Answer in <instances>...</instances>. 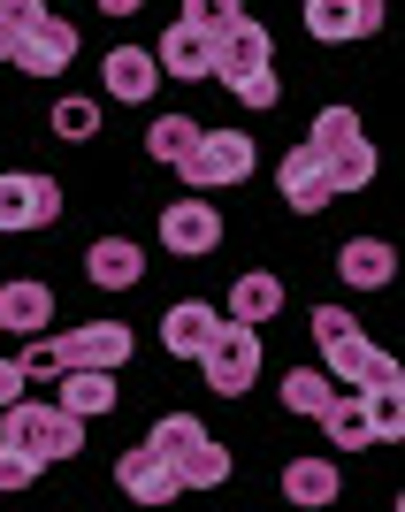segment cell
I'll use <instances>...</instances> for the list:
<instances>
[{
	"label": "cell",
	"instance_id": "cell-1",
	"mask_svg": "<svg viewBox=\"0 0 405 512\" xmlns=\"http://www.w3.org/2000/svg\"><path fill=\"white\" fill-rule=\"evenodd\" d=\"M0 444H23L39 467H62L85 451V421L69 406H39V398H16V406H0Z\"/></svg>",
	"mask_w": 405,
	"mask_h": 512
},
{
	"label": "cell",
	"instance_id": "cell-2",
	"mask_svg": "<svg viewBox=\"0 0 405 512\" xmlns=\"http://www.w3.org/2000/svg\"><path fill=\"white\" fill-rule=\"evenodd\" d=\"M199 375H207L214 398H245V390L260 383V329H245V321H222L214 329V344L199 352Z\"/></svg>",
	"mask_w": 405,
	"mask_h": 512
},
{
	"label": "cell",
	"instance_id": "cell-3",
	"mask_svg": "<svg viewBox=\"0 0 405 512\" xmlns=\"http://www.w3.org/2000/svg\"><path fill=\"white\" fill-rule=\"evenodd\" d=\"M253 138H245V130H199V146H192V161H184V169L176 176H192L199 192H230V184H245V176H253Z\"/></svg>",
	"mask_w": 405,
	"mask_h": 512
},
{
	"label": "cell",
	"instance_id": "cell-4",
	"mask_svg": "<svg viewBox=\"0 0 405 512\" xmlns=\"http://www.w3.org/2000/svg\"><path fill=\"white\" fill-rule=\"evenodd\" d=\"M62 214V184L46 169H8L0 176V237H23V230H46Z\"/></svg>",
	"mask_w": 405,
	"mask_h": 512
},
{
	"label": "cell",
	"instance_id": "cell-5",
	"mask_svg": "<svg viewBox=\"0 0 405 512\" xmlns=\"http://www.w3.org/2000/svg\"><path fill=\"white\" fill-rule=\"evenodd\" d=\"M321 360H329V375H337V383H352V390H405V367L390 360L383 344H367L360 329H352V337H337V344H321Z\"/></svg>",
	"mask_w": 405,
	"mask_h": 512
},
{
	"label": "cell",
	"instance_id": "cell-6",
	"mask_svg": "<svg viewBox=\"0 0 405 512\" xmlns=\"http://www.w3.org/2000/svg\"><path fill=\"white\" fill-rule=\"evenodd\" d=\"M390 23V0H306V31L321 46H344V39H375Z\"/></svg>",
	"mask_w": 405,
	"mask_h": 512
},
{
	"label": "cell",
	"instance_id": "cell-7",
	"mask_svg": "<svg viewBox=\"0 0 405 512\" xmlns=\"http://www.w3.org/2000/svg\"><path fill=\"white\" fill-rule=\"evenodd\" d=\"M69 62H77V31H69L62 16H39L16 39V69H23V77H62Z\"/></svg>",
	"mask_w": 405,
	"mask_h": 512
},
{
	"label": "cell",
	"instance_id": "cell-8",
	"mask_svg": "<svg viewBox=\"0 0 405 512\" xmlns=\"http://www.w3.org/2000/svg\"><path fill=\"white\" fill-rule=\"evenodd\" d=\"M161 245H169L176 260H199L222 245V214L207 207V199H176L169 214H161Z\"/></svg>",
	"mask_w": 405,
	"mask_h": 512
},
{
	"label": "cell",
	"instance_id": "cell-9",
	"mask_svg": "<svg viewBox=\"0 0 405 512\" xmlns=\"http://www.w3.org/2000/svg\"><path fill=\"white\" fill-rule=\"evenodd\" d=\"M214 77L230 85V77H245V69H268V54H276V39H268V23H253V16H237L230 31H214Z\"/></svg>",
	"mask_w": 405,
	"mask_h": 512
},
{
	"label": "cell",
	"instance_id": "cell-10",
	"mask_svg": "<svg viewBox=\"0 0 405 512\" xmlns=\"http://www.w3.org/2000/svg\"><path fill=\"white\" fill-rule=\"evenodd\" d=\"M276 192H283V207H291V214H321L329 199H337V192H329L321 153H306V146H291V153L276 161Z\"/></svg>",
	"mask_w": 405,
	"mask_h": 512
},
{
	"label": "cell",
	"instance_id": "cell-11",
	"mask_svg": "<svg viewBox=\"0 0 405 512\" xmlns=\"http://www.w3.org/2000/svg\"><path fill=\"white\" fill-rule=\"evenodd\" d=\"M100 77H107V100H123V107H146L161 92V62H153L146 46H107Z\"/></svg>",
	"mask_w": 405,
	"mask_h": 512
},
{
	"label": "cell",
	"instance_id": "cell-12",
	"mask_svg": "<svg viewBox=\"0 0 405 512\" xmlns=\"http://www.w3.org/2000/svg\"><path fill=\"white\" fill-rule=\"evenodd\" d=\"M130 321H85L62 337V367H123L130 360Z\"/></svg>",
	"mask_w": 405,
	"mask_h": 512
},
{
	"label": "cell",
	"instance_id": "cell-13",
	"mask_svg": "<svg viewBox=\"0 0 405 512\" xmlns=\"http://www.w3.org/2000/svg\"><path fill=\"white\" fill-rule=\"evenodd\" d=\"M214 329H222V306H207V299H176L161 314V344H169L176 360H199L214 344Z\"/></svg>",
	"mask_w": 405,
	"mask_h": 512
},
{
	"label": "cell",
	"instance_id": "cell-14",
	"mask_svg": "<svg viewBox=\"0 0 405 512\" xmlns=\"http://www.w3.org/2000/svg\"><path fill=\"white\" fill-rule=\"evenodd\" d=\"M337 276H344V291H390L398 245H390V237H352V245L337 253Z\"/></svg>",
	"mask_w": 405,
	"mask_h": 512
},
{
	"label": "cell",
	"instance_id": "cell-15",
	"mask_svg": "<svg viewBox=\"0 0 405 512\" xmlns=\"http://www.w3.org/2000/svg\"><path fill=\"white\" fill-rule=\"evenodd\" d=\"M85 276L100 283V291H130V283L146 276V245H138V237H92L85 245Z\"/></svg>",
	"mask_w": 405,
	"mask_h": 512
},
{
	"label": "cell",
	"instance_id": "cell-16",
	"mask_svg": "<svg viewBox=\"0 0 405 512\" xmlns=\"http://www.w3.org/2000/svg\"><path fill=\"white\" fill-rule=\"evenodd\" d=\"M115 482H123V497H130V505H169V497L184 490V482H176V467H169V459H153L146 444L115 459Z\"/></svg>",
	"mask_w": 405,
	"mask_h": 512
},
{
	"label": "cell",
	"instance_id": "cell-17",
	"mask_svg": "<svg viewBox=\"0 0 405 512\" xmlns=\"http://www.w3.org/2000/svg\"><path fill=\"white\" fill-rule=\"evenodd\" d=\"M153 62H161V77L199 85V77H214V46H207V31H192V23H169L161 46H153Z\"/></svg>",
	"mask_w": 405,
	"mask_h": 512
},
{
	"label": "cell",
	"instance_id": "cell-18",
	"mask_svg": "<svg viewBox=\"0 0 405 512\" xmlns=\"http://www.w3.org/2000/svg\"><path fill=\"white\" fill-rule=\"evenodd\" d=\"M46 321H54V291H46L39 276L0 283V329H8V337H39Z\"/></svg>",
	"mask_w": 405,
	"mask_h": 512
},
{
	"label": "cell",
	"instance_id": "cell-19",
	"mask_svg": "<svg viewBox=\"0 0 405 512\" xmlns=\"http://www.w3.org/2000/svg\"><path fill=\"white\" fill-rule=\"evenodd\" d=\"M283 314V276H268V268H253V276L230 283V306H222V321H245V329H260V321Z\"/></svg>",
	"mask_w": 405,
	"mask_h": 512
},
{
	"label": "cell",
	"instance_id": "cell-20",
	"mask_svg": "<svg viewBox=\"0 0 405 512\" xmlns=\"http://www.w3.org/2000/svg\"><path fill=\"white\" fill-rule=\"evenodd\" d=\"M62 406L77 413V421L115 413V367H62Z\"/></svg>",
	"mask_w": 405,
	"mask_h": 512
},
{
	"label": "cell",
	"instance_id": "cell-21",
	"mask_svg": "<svg viewBox=\"0 0 405 512\" xmlns=\"http://www.w3.org/2000/svg\"><path fill=\"white\" fill-rule=\"evenodd\" d=\"M314 421L329 428V444H337V451H367V444H375V428H367V398H360V390H344V398L329 390V406H321Z\"/></svg>",
	"mask_w": 405,
	"mask_h": 512
},
{
	"label": "cell",
	"instance_id": "cell-22",
	"mask_svg": "<svg viewBox=\"0 0 405 512\" xmlns=\"http://www.w3.org/2000/svg\"><path fill=\"white\" fill-rule=\"evenodd\" d=\"M337 490H344V474L329 459H291L283 467V497L291 505H337Z\"/></svg>",
	"mask_w": 405,
	"mask_h": 512
},
{
	"label": "cell",
	"instance_id": "cell-23",
	"mask_svg": "<svg viewBox=\"0 0 405 512\" xmlns=\"http://www.w3.org/2000/svg\"><path fill=\"white\" fill-rule=\"evenodd\" d=\"M321 169H329V192H367V184H375V146H367V138H344L337 153H321Z\"/></svg>",
	"mask_w": 405,
	"mask_h": 512
},
{
	"label": "cell",
	"instance_id": "cell-24",
	"mask_svg": "<svg viewBox=\"0 0 405 512\" xmlns=\"http://www.w3.org/2000/svg\"><path fill=\"white\" fill-rule=\"evenodd\" d=\"M176 482H184V490H222V482H230V451L214 444V436H199V444L176 459Z\"/></svg>",
	"mask_w": 405,
	"mask_h": 512
},
{
	"label": "cell",
	"instance_id": "cell-25",
	"mask_svg": "<svg viewBox=\"0 0 405 512\" xmlns=\"http://www.w3.org/2000/svg\"><path fill=\"white\" fill-rule=\"evenodd\" d=\"M192 146H199V123H192V115H161V123L146 130V153L161 161V169H184Z\"/></svg>",
	"mask_w": 405,
	"mask_h": 512
},
{
	"label": "cell",
	"instance_id": "cell-26",
	"mask_svg": "<svg viewBox=\"0 0 405 512\" xmlns=\"http://www.w3.org/2000/svg\"><path fill=\"white\" fill-rule=\"evenodd\" d=\"M199 436H207V428H199L192 413H161V421L146 428V451H153V459H169V467H176V459H184V451H192Z\"/></svg>",
	"mask_w": 405,
	"mask_h": 512
},
{
	"label": "cell",
	"instance_id": "cell-27",
	"mask_svg": "<svg viewBox=\"0 0 405 512\" xmlns=\"http://www.w3.org/2000/svg\"><path fill=\"white\" fill-rule=\"evenodd\" d=\"M321 406H329V375H321V367H291V375H283V413L314 421Z\"/></svg>",
	"mask_w": 405,
	"mask_h": 512
},
{
	"label": "cell",
	"instance_id": "cell-28",
	"mask_svg": "<svg viewBox=\"0 0 405 512\" xmlns=\"http://www.w3.org/2000/svg\"><path fill=\"white\" fill-rule=\"evenodd\" d=\"M230 92H237V107H245V115H276L283 77H276V62H268V69H245V77H230Z\"/></svg>",
	"mask_w": 405,
	"mask_h": 512
},
{
	"label": "cell",
	"instance_id": "cell-29",
	"mask_svg": "<svg viewBox=\"0 0 405 512\" xmlns=\"http://www.w3.org/2000/svg\"><path fill=\"white\" fill-rule=\"evenodd\" d=\"M367 398V428H375V444H398L405 436V390H360Z\"/></svg>",
	"mask_w": 405,
	"mask_h": 512
},
{
	"label": "cell",
	"instance_id": "cell-30",
	"mask_svg": "<svg viewBox=\"0 0 405 512\" xmlns=\"http://www.w3.org/2000/svg\"><path fill=\"white\" fill-rule=\"evenodd\" d=\"M344 138H360V115H352V107H321L314 130H306V153H337Z\"/></svg>",
	"mask_w": 405,
	"mask_h": 512
},
{
	"label": "cell",
	"instance_id": "cell-31",
	"mask_svg": "<svg viewBox=\"0 0 405 512\" xmlns=\"http://www.w3.org/2000/svg\"><path fill=\"white\" fill-rule=\"evenodd\" d=\"M54 138H69V146L100 138V100H54Z\"/></svg>",
	"mask_w": 405,
	"mask_h": 512
},
{
	"label": "cell",
	"instance_id": "cell-32",
	"mask_svg": "<svg viewBox=\"0 0 405 512\" xmlns=\"http://www.w3.org/2000/svg\"><path fill=\"white\" fill-rule=\"evenodd\" d=\"M237 16H245V0H184V16H176V23H192V31L214 39V31H230Z\"/></svg>",
	"mask_w": 405,
	"mask_h": 512
},
{
	"label": "cell",
	"instance_id": "cell-33",
	"mask_svg": "<svg viewBox=\"0 0 405 512\" xmlns=\"http://www.w3.org/2000/svg\"><path fill=\"white\" fill-rule=\"evenodd\" d=\"M31 482H39V459L23 444H0V490H31Z\"/></svg>",
	"mask_w": 405,
	"mask_h": 512
},
{
	"label": "cell",
	"instance_id": "cell-34",
	"mask_svg": "<svg viewBox=\"0 0 405 512\" xmlns=\"http://www.w3.org/2000/svg\"><path fill=\"white\" fill-rule=\"evenodd\" d=\"M23 375H62V337H31L23 344Z\"/></svg>",
	"mask_w": 405,
	"mask_h": 512
},
{
	"label": "cell",
	"instance_id": "cell-35",
	"mask_svg": "<svg viewBox=\"0 0 405 512\" xmlns=\"http://www.w3.org/2000/svg\"><path fill=\"white\" fill-rule=\"evenodd\" d=\"M360 321H352V306H314V344H337V337H352Z\"/></svg>",
	"mask_w": 405,
	"mask_h": 512
},
{
	"label": "cell",
	"instance_id": "cell-36",
	"mask_svg": "<svg viewBox=\"0 0 405 512\" xmlns=\"http://www.w3.org/2000/svg\"><path fill=\"white\" fill-rule=\"evenodd\" d=\"M39 16H46V0H0V23H16V31H31Z\"/></svg>",
	"mask_w": 405,
	"mask_h": 512
},
{
	"label": "cell",
	"instance_id": "cell-37",
	"mask_svg": "<svg viewBox=\"0 0 405 512\" xmlns=\"http://www.w3.org/2000/svg\"><path fill=\"white\" fill-rule=\"evenodd\" d=\"M23 398V360H0V406H16Z\"/></svg>",
	"mask_w": 405,
	"mask_h": 512
},
{
	"label": "cell",
	"instance_id": "cell-38",
	"mask_svg": "<svg viewBox=\"0 0 405 512\" xmlns=\"http://www.w3.org/2000/svg\"><path fill=\"white\" fill-rule=\"evenodd\" d=\"M16 39H23L16 23H0V62H16Z\"/></svg>",
	"mask_w": 405,
	"mask_h": 512
},
{
	"label": "cell",
	"instance_id": "cell-39",
	"mask_svg": "<svg viewBox=\"0 0 405 512\" xmlns=\"http://www.w3.org/2000/svg\"><path fill=\"white\" fill-rule=\"evenodd\" d=\"M100 8H107V16H130V8H138V0H100Z\"/></svg>",
	"mask_w": 405,
	"mask_h": 512
}]
</instances>
